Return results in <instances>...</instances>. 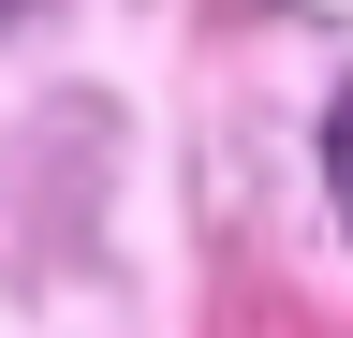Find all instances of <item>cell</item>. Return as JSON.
<instances>
[{
	"label": "cell",
	"instance_id": "obj_1",
	"mask_svg": "<svg viewBox=\"0 0 353 338\" xmlns=\"http://www.w3.org/2000/svg\"><path fill=\"white\" fill-rule=\"evenodd\" d=\"M324 191H339V221H353V89H339V118H324Z\"/></svg>",
	"mask_w": 353,
	"mask_h": 338
}]
</instances>
